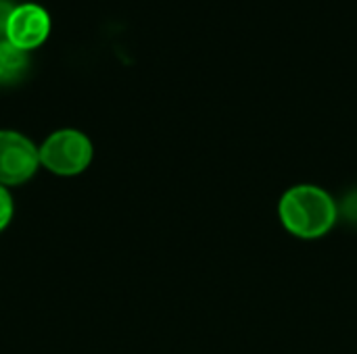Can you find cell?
Masks as SVG:
<instances>
[{
    "label": "cell",
    "instance_id": "6da1fadb",
    "mask_svg": "<svg viewBox=\"0 0 357 354\" xmlns=\"http://www.w3.org/2000/svg\"><path fill=\"white\" fill-rule=\"evenodd\" d=\"M282 225L301 240H316L331 232L337 221V202L318 186H295L280 198Z\"/></svg>",
    "mask_w": 357,
    "mask_h": 354
},
{
    "label": "cell",
    "instance_id": "7a4b0ae2",
    "mask_svg": "<svg viewBox=\"0 0 357 354\" xmlns=\"http://www.w3.org/2000/svg\"><path fill=\"white\" fill-rule=\"evenodd\" d=\"M40 163L59 175H75L82 173L92 159L90 140L75 129L54 131L38 150Z\"/></svg>",
    "mask_w": 357,
    "mask_h": 354
},
{
    "label": "cell",
    "instance_id": "3957f363",
    "mask_svg": "<svg viewBox=\"0 0 357 354\" xmlns=\"http://www.w3.org/2000/svg\"><path fill=\"white\" fill-rule=\"evenodd\" d=\"M40 152L17 131H0V184L17 186L36 173Z\"/></svg>",
    "mask_w": 357,
    "mask_h": 354
},
{
    "label": "cell",
    "instance_id": "277c9868",
    "mask_svg": "<svg viewBox=\"0 0 357 354\" xmlns=\"http://www.w3.org/2000/svg\"><path fill=\"white\" fill-rule=\"evenodd\" d=\"M48 27H50L48 13L40 4H33V2L13 6L8 21H6L8 40L21 48L40 44L46 38Z\"/></svg>",
    "mask_w": 357,
    "mask_h": 354
},
{
    "label": "cell",
    "instance_id": "5b68a950",
    "mask_svg": "<svg viewBox=\"0 0 357 354\" xmlns=\"http://www.w3.org/2000/svg\"><path fill=\"white\" fill-rule=\"evenodd\" d=\"M27 65V56L21 46L10 40L0 42V81H13L21 75Z\"/></svg>",
    "mask_w": 357,
    "mask_h": 354
},
{
    "label": "cell",
    "instance_id": "8992f818",
    "mask_svg": "<svg viewBox=\"0 0 357 354\" xmlns=\"http://www.w3.org/2000/svg\"><path fill=\"white\" fill-rule=\"evenodd\" d=\"M10 217H13V200H10V194L0 186V232L6 227Z\"/></svg>",
    "mask_w": 357,
    "mask_h": 354
},
{
    "label": "cell",
    "instance_id": "52a82bcc",
    "mask_svg": "<svg viewBox=\"0 0 357 354\" xmlns=\"http://www.w3.org/2000/svg\"><path fill=\"white\" fill-rule=\"evenodd\" d=\"M13 6L6 2V0H0V25L6 27V21H8V15H10Z\"/></svg>",
    "mask_w": 357,
    "mask_h": 354
}]
</instances>
